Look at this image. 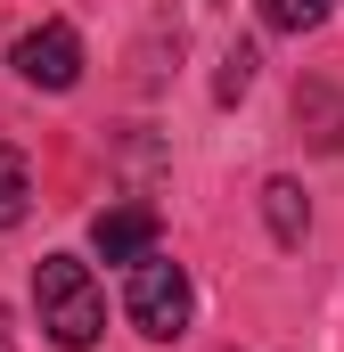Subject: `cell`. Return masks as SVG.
Wrapping results in <instances>:
<instances>
[{"mask_svg":"<svg viewBox=\"0 0 344 352\" xmlns=\"http://www.w3.org/2000/svg\"><path fill=\"white\" fill-rule=\"evenodd\" d=\"M33 311H41V336L66 344V352H90L107 336V295H98L90 263H74V254H41V270H33Z\"/></svg>","mask_w":344,"mask_h":352,"instance_id":"6da1fadb","label":"cell"},{"mask_svg":"<svg viewBox=\"0 0 344 352\" xmlns=\"http://www.w3.org/2000/svg\"><path fill=\"white\" fill-rule=\"evenodd\" d=\"M131 270V287H123V311H131V328L148 336V344H180L189 336V320H197V287H189V270L172 263V254H140Z\"/></svg>","mask_w":344,"mask_h":352,"instance_id":"7a4b0ae2","label":"cell"},{"mask_svg":"<svg viewBox=\"0 0 344 352\" xmlns=\"http://www.w3.org/2000/svg\"><path fill=\"white\" fill-rule=\"evenodd\" d=\"M17 74L33 90H74L83 82V33L74 25H33L17 41Z\"/></svg>","mask_w":344,"mask_h":352,"instance_id":"3957f363","label":"cell"},{"mask_svg":"<svg viewBox=\"0 0 344 352\" xmlns=\"http://www.w3.org/2000/svg\"><path fill=\"white\" fill-rule=\"evenodd\" d=\"M90 246H98L107 263H140V254L156 246V205H107V213L90 221Z\"/></svg>","mask_w":344,"mask_h":352,"instance_id":"277c9868","label":"cell"},{"mask_svg":"<svg viewBox=\"0 0 344 352\" xmlns=\"http://www.w3.org/2000/svg\"><path fill=\"white\" fill-rule=\"evenodd\" d=\"M262 213H270V238H279V246H303L312 213H303V188H295V180H270V188H262Z\"/></svg>","mask_w":344,"mask_h":352,"instance_id":"5b68a950","label":"cell"},{"mask_svg":"<svg viewBox=\"0 0 344 352\" xmlns=\"http://www.w3.org/2000/svg\"><path fill=\"white\" fill-rule=\"evenodd\" d=\"M25 205H33V173H25V156H17V148H0V230H17V221H25Z\"/></svg>","mask_w":344,"mask_h":352,"instance_id":"8992f818","label":"cell"},{"mask_svg":"<svg viewBox=\"0 0 344 352\" xmlns=\"http://www.w3.org/2000/svg\"><path fill=\"white\" fill-rule=\"evenodd\" d=\"M328 8L336 0H262V25L270 33H312V25H328Z\"/></svg>","mask_w":344,"mask_h":352,"instance_id":"52a82bcc","label":"cell"},{"mask_svg":"<svg viewBox=\"0 0 344 352\" xmlns=\"http://www.w3.org/2000/svg\"><path fill=\"white\" fill-rule=\"evenodd\" d=\"M255 50H246V41H238V50H230V58H222V82H213V98H222V107H230V98H246V82H255Z\"/></svg>","mask_w":344,"mask_h":352,"instance_id":"ba28073f","label":"cell"}]
</instances>
